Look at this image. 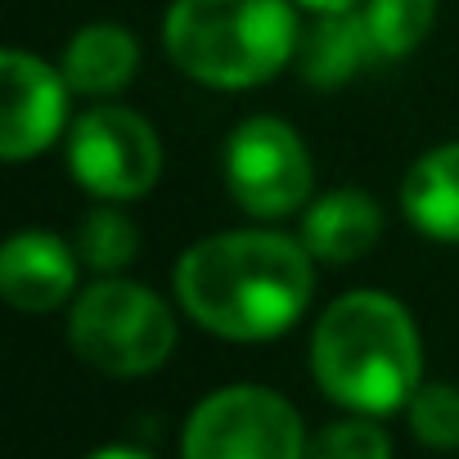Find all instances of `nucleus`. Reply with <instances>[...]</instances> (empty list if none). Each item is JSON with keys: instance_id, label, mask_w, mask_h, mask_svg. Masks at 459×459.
I'll list each match as a JSON object with an SVG mask.
<instances>
[{"instance_id": "obj_1", "label": "nucleus", "mask_w": 459, "mask_h": 459, "mask_svg": "<svg viewBox=\"0 0 459 459\" xmlns=\"http://www.w3.org/2000/svg\"><path fill=\"white\" fill-rule=\"evenodd\" d=\"M316 257L280 230H221L189 244L171 271L180 311L230 342L289 333L316 298Z\"/></svg>"}, {"instance_id": "obj_2", "label": "nucleus", "mask_w": 459, "mask_h": 459, "mask_svg": "<svg viewBox=\"0 0 459 459\" xmlns=\"http://www.w3.org/2000/svg\"><path fill=\"white\" fill-rule=\"evenodd\" d=\"M311 378L351 414L405 410L423 383V338L405 302L378 289L333 298L311 329Z\"/></svg>"}, {"instance_id": "obj_3", "label": "nucleus", "mask_w": 459, "mask_h": 459, "mask_svg": "<svg viewBox=\"0 0 459 459\" xmlns=\"http://www.w3.org/2000/svg\"><path fill=\"white\" fill-rule=\"evenodd\" d=\"M293 0H171L162 14L167 59L198 86L253 91L298 59Z\"/></svg>"}, {"instance_id": "obj_4", "label": "nucleus", "mask_w": 459, "mask_h": 459, "mask_svg": "<svg viewBox=\"0 0 459 459\" xmlns=\"http://www.w3.org/2000/svg\"><path fill=\"white\" fill-rule=\"evenodd\" d=\"M68 342L91 369L108 378H140L162 369L176 351V311L135 280L100 275L73 298Z\"/></svg>"}, {"instance_id": "obj_5", "label": "nucleus", "mask_w": 459, "mask_h": 459, "mask_svg": "<svg viewBox=\"0 0 459 459\" xmlns=\"http://www.w3.org/2000/svg\"><path fill=\"white\" fill-rule=\"evenodd\" d=\"M307 428L289 396L235 383L203 396L185 419L180 459H302Z\"/></svg>"}, {"instance_id": "obj_6", "label": "nucleus", "mask_w": 459, "mask_h": 459, "mask_svg": "<svg viewBox=\"0 0 459 459\" xmlns=\"http://www.w3.org/2000/svg\"><path fill=\"white\" fill-rule=\"evenodd\" d=\"M225 189L248 216L284 221L316 198V162L298 126L284 117L257 113L230 131L221 149Z\"/></svg>"}, {"instance_id": "obj_7", "label": "nucleus", "mask_w": 459, "mask_h": 459, "mask_svg": "<svg viewBox=\"0 0 459 459\" xmlns=\"http://www.w3.org/2000/svg\"><path fill=\"white\" fill-rule=\"evenodd\" d=\"M68 171L100 203H135L162 176V140L153 122L126 104H95L68 126Z\"/></svg>"}, {"instance_id": "obj_8", "label": "nucleus", "mask_w": 459, "mask_h": 459, "mask_svg": "<svg viewBox=\"0 0 459 459\" xmlns=\"http://www.w3.org/2000/svg\"><path fill=\"white\" fill-rule=\"evenodd\" d=\"M0 91H5V104H0V158L5 162H28L68 135L73 86L64 68H50L28 50H5L0 55Z\"/></svg>"}, {"instance_id": "obj_9", "label": "nucleus", "mask_w": 459, "mask_h": 459, "mask_svg": "<svg viewBox=\"0 0 459 459\" xmlns=\"http://www.w3.org/2000/svg\"><path fill=\"white\" fill-rule=\"evenodd\" d=\"M77 248L55 230H19L0 248V293L23 316H50L77 293Z\"/></svg>"}, {"instance_id": "obj_10", "label": "nucleus", "mask_w": 459, "mask_h": 459, "mask_svg": "<svg viewBox=\"0 0 459 459\" xmlns=\"http://www.w3.org/2000/svg\"><path fill=\"white\" fill-rule=\"evenodd\" d=\"M298 239L325 266H351L383 239V207L365 189H329L302 207Z\"/></svg>"}, {"instance_id": "obj_11", "label": "nucleus", "mask_w": 459, "mask_h": 459, "mask_svg": "<svg viewBox=\"0 0 459 459\" xmlns=\"http://www.w3.org/2000/svg\"><path fill=\"white\" fill-rule=\"evenodd\" d=\"M73 95H86V100H108L117 91H126L135 82V68H140V41L131 28L122 23H86L73 32V41L64 46V59H59Z\"/></svg>"}, {"instance_id": "obj_12", "label": "nucleus", "mask_w": 459, "mask_h": 459, "mask_svg": "<svg viewBox=\"0 0 459 459\" xmlns=\"http://www.w3.org/2000/svg\"><path fill=\"white\" fill-rule=\"evenodd\" d=\"M401 212L432 244H459V140L428 149L401 180Z\"/></svg>"}, {"instance_id": "obj_13", "label": "nucleus", "mask_w": 459, "mask_h": 459, "mask_svg": "<svg viewBox=\"0 0 459 459\" xmlns=\"http://www.w3.org/2000/svg\"><path fill=\"white\" fill-rule=\"evenodd\" d=\"M369 64H378V55H374V41H369L360 10L316 14V23L298 41V73L316 91H338Z\"/></svg>"}, {"instance_id": "obj_14", "label": "nucleus", "mask_w": 459, "mask_h": 459, "mask_svg": "<svg viewBox=\"0 0 459 459\" xmlns=\"http://www.w3.org/2000/svg\"><path fill=\"white\" fill-rule=\"evenodd\" d=\"M360 19L369 28L378 64H392V59L414 55L428 41L437 23V0H365Z\"/></svg>"}, {"instance_id": "obj_15", "label": "nucleus", "mask_w": 459, "mask_h": 459, "mask_svg": "<svg viewBox=\"0 0 459 459\" xmlns=\"http://www.w3.org/2000/svg\"><path fill=\"white\" fill-rule=\"evenodd\" d=\"M73 248H77L82 266H91L95 275H117L140 253V230L126 212H117V203H100L82 216Z\"/></svg>"}, {"instance_id": "obj_16", "label": "nucleus", "mask_w": 459, "mask_h": 459, "mask_svg": "<svg viewBox=\"0 0 459 459\" xmlns=\"http://www.w3.org/2000/svg\"><path fill=\"white\" fill-rule=\"evenodd\" d=\"M410 432L428 450H459V387L455 383H419L405 405Z\"/></svg>"}, {"instance_id": "obj_17", "label": "nucleus", "mask_w": 459, "mask_h": 459, "mask_svg": "<svg viewBox=\"0 0 459 459\" xmlns=\"http://www.w3.org/2000/svg\"><path fill=\"white\" fill-rule=\"evenodd\" d=\"M302 459H392V437L374 423V414H351L307 437Z\"/></svg>"}, {"instance_id": "obj_18", "label": "nucleus", "mask_w": 459, "mask_h": 459, "mask_svg": "<svg viewBox=\"0 0 459 459\" xmlns=\"http://www.w3.org/2000/svg\"><path fill=\"white\" fill-rule=\"evenodd\" d=\"M293 5L311 14H342V10H360L365 0H293Z\"/></svg>"}, {"instance_id": "obj_19", "label": "nucleus", "mask_w": 459, "mask_h": 459, "mask_svg": "<svg viewBox=\"0 0 459 459\" xmlns=\"http://www.w3.org/2000/svg\"><path fill=\"white\" fill-rule=\"evenodd\" d=\"M86 459H153V455H144V450H135V446H100V450L86 455Z\"/></svg>"}]
</instances>
